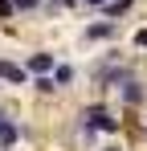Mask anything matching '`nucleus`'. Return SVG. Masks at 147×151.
<instances>
[{
  "mask_svg": "<svg viewBox=\"0 0 147 151\" xmlns=\"http://www.w3.org/2000/svg\"><path fill=\"white\" fill-rule=\"evenodd\" d=\"M70 127H74V135H78V143L86 151H94L98 139H119L122 131H127V114H122L119 106H110L102 94H94L90 102H82L74 110Z\"/></svg>",
  "mask_w": 147,
  "mask_h": 151,
  "instance_id": "1",
  "label": "nucleus"
},
{
  "mask_svg": "<svg viewBox=\"0 0 147 151\" xmlns=\"http://www.w3.org/2000/svg\"><path fill=\"white\" fill-rule=\"evenodd\" d=\"M119 37H122V21L98 17V21H86L82 25V45H115Z\"/></svg>",
  "mask_w": 147,
  "mask_h": 151,
  "instance_id": "4",
  "label": "nucleus"
},
{
  "mask_svg": "<svg viewBox=\"0 0 147 151\" xmlns=\"http://www.w3.org/2000/svg\"><path fill=\"white\" fill-rule=\"evenodd\" d=\"M53 82H57V90H61V94H70L74 86H78V65L61 57V61L53 65Z\"/></svg>",
  "mask_w": 147,
  "mask_h": 151,
  "instance_id": "9",
  "label": "nucleus"
},
{
  "mask_svg": "<svg viewBox=\"0 0 147 151\" xmlns=\"http://www.w3.org/2000/svg\"><path fill=\"white\" fill-rule=\"evenodd\" d=\"M135 8H139V0H110V4L98 8V17H106V21H127Z\"/></svg>",
  "mask_w": 147,
  "mask_h": 151,
  "instance_id": "10",
  "label": "nucleus"
},
{
  "mask_svg": "<svg viewBox=\"0 0 147 151\" xmlns=\"http://www.w3.org/2000/svg\"><path fill=\"white\" fill-rule=\"evenodd\" d=\"M94 151H127V147H122V143H98Z\"/></svg>",
  "mask_w": 147,
  "mask_h": 151,
  "instance_id": "16",
  "label": "nucleus"
},
{
  "mask_svg": "<svg viewBox=\"0 0 147 151\" xmlns=\"http://www.w3.org/2000/svg\"><path fill=\"white\" fill-rule=\"evenodd\" d=\"M102 4H110V0H82V8H90V12H98Z\"/></svg>",
  "mask_w": 147,
  "mask_h": 151,
  "instance_id": "15",
  "label": "nucleus"
},
{
  "mask_svg": "<svg viewBox=\"0 0 147 151\" xmlns=\"http://www.w3.org/2000/svg\"><path fill=\"white\" fill-rule=\"evenodd\" d=\"M4 114H8V106H0V119H4Z\"/></svg>",
  "mask_w": 147,
  "mask_h": 151,
  "instance_id": "18",
  "label": "nucleus"
},
{
  "mask_svg": "<svg viewBox=\"0 0 147 151\" xmlns=\"http://www.w3.org/2000/svg\"><path fill=\"white\" fill-rule=\"evenodd\" d=\"M21 61H24V70H29V78H41V74H53V65L61 61V53L41 45V49H29Z\"/></svg>",
  "mask_w": 147,
  "mask_h": 151,
  "instance_id": "6",
  "label": "nucleus"
},
{
  "mask_svg": "<svg viewBox=\"0 0 147 151\" xmlns=\"http://www.w3.org/2000/svg\"><path fill=\"white\" fill-rule=\"evenodd\" d=\"M24 143V127H21V119L8 110L4 119H0V151H17Z\"/></svg>",
  "mask_w": 147,
  "mask_h": 151,
  "instance_id": "7",
  "label": "nucleus"
},
{
  "mask_svg": "<svg viewBox=\"0 0 147 151\" xmlns=\"http://www.w3.org/2000/svg\"><path fill=\"white\" fill-rule=\"evenodd\" d=\"M78 8H82V0H45L41 17H45V21H57V17H66V12H78Z\"/></svg>",
  "mask_w": 147,
  "mask_h": 151,
  "instance_id": "11",
  "label": "nucleus"
},
{
  "mask_svg": "<svg viewBox=\"0 0 147 151\" xmlns=\"http://www.w3.org/2000/svg\"><path fill=\"white\" fill-rule=\"evenodd\" d=\"M135 74H143L139 70V61H131L127 53L119 49V45H106L102 53H94V61H90V70H86V78H90V90L94 94H115L127 78H135Z\"/></svg>",
  "mask_w": 147,
  "mask_h": 151,
  "instance_id": "2",
  "label": "nucleus"
},
{
  "mask_svg": "<svg viewBox=\"0 0 147 151\" xmlns=\"http://www.w3.org/2000/svg\"><path fill=\"white\" fill-rule=\"evenodd\" d=\"M127 41H131V49H135V53H147V25L131 29V37H127Z\"/></svg>",
  "mask_w": 147,
  "mask_h": 151,
  "instance_id": "13",
  "label": "nucleus"
},
{
  "mask_svg": "<svg viewBox=\"0 0 147 151\" xmlns=\"http://www.w3.org/2000/svg\"><path fill=\"white\" fill-rule=\"evenodd\" d=\"M29 94L41 102H53L61 98V90H57V82H53V74H41V78H29Z\"/></svg>",
  "mask_w": 147,
  "mask_h": 151,
  "instance_id": "8",
  "label": "nucleus"
},
{
  "mask_svg": "<svg viewBox=\"0 0 147 151\" xmlns=\"http://www.w3.org/2000/svg\"><path fill=\"white\" fill-rule=\"evenodd\" d=\"M17 21H21L17 4H12V0H0V25H17Z\"/></svg>",
  "mask_w": 147,
  "mask_h": 151,
  "instance_id": "14",
  "label": "nucleus"
},
{
  "mask_svg": "<svg viewBox=\"0 0 147 151\" xmlns=\"http://www.w3.org/2000/svg\"><path fill=\"white\" fill-rule=\"evenodd\" d=\"M115 102H119L122 114H139V110H147V78L143 74L127 78L119 90H115Z\"/></svg>",
  "mask_w": 147,
  "mask_h": 151,
  "instance_id": "3",
  "label": "nucleus"
},
{
  "mask_svg": "<svg viewBox=\"0 0 147 151\" xmlns=\"http://www.w3.org/2000/svg\"><path fill=\"white\" fill-rule=\"evenodd\" d=\"M12 4L21 17H41V8H45V0H12Z\"/></svg>",
  "mask_w": 147,
  "mask_h": 151,
  "instance_id": "12",
  "label": "nucleus"
},
{
  "mask_svg": "<svg viewBox=\"0 0 147 151\" xmlns=\"http://www.w3.org/2000/svg\"><path fill=\"white\" fill-rule=\"evenodd\" d=\"M0 86L4 90H29V70H24L21 57L0 53Z\"/></svg>",
  "mask_w": 147,
  "mask_h": 151,
  "instance_id": "5",
  "label": "nucleus"
},
{
  "mask_svg": "<svg viewBox=\"0 0 147 151\" xmlns=\"http://www.w3.org/2000/svg\"><path fill=\"white\" fill-rule=\"evenodd\" d=\"M143 143H147V119H143Z\"/></svg>",
  "mask_w": 147,
  "mask_h": 151,
  "instance_id": "17",
  "label": "nucleus"
}]
</instances>
